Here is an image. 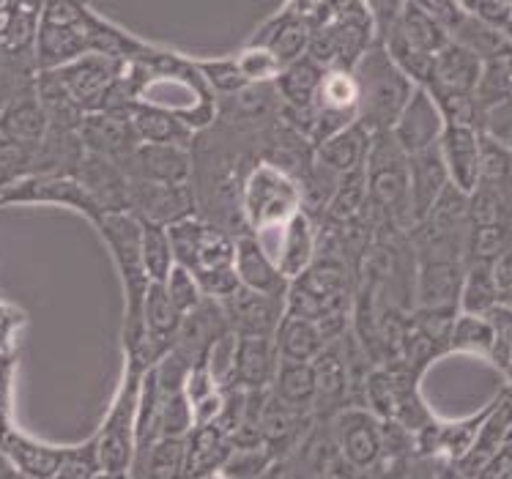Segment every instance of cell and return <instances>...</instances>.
<instances>
[{
    "mask_svg": "<svg viewBox=\"0 0 512 479\" xmlns=\"http://www.w3.org/2000/svg\"><path fill=\"white\" fill-rule=\"evenodd\" d=\"M482 135L491 137L493 143H499L504 151L512 154V99L502 102V105L485 110L482 118Z\"/></svg>",
    "mask_w": 512,
    "mask_h": 479,
    "instance_id": "f6af8a7d",
    "label": "cell"
},
{
    "mask_svg": "<svg viewBox=\"0 0 512 479\" xmlns=\"http://www.w3.org/2000/svg\"><path fill=\"white\" fill-rule=\"evenodd\" d=\"M11 203H55V206H69L80 211L91 222H99L105 217L94 198L83 189V184L74 176H28L14 181L0 192V206Z\"/></svg>",
    "mask_w": 512,
    "mask_h": 479,
    "instance_id": "7c38bea8",
    "label": "cell"
},
{
    "mask_svg": "<svg viewBox=\"0 0 512 479\" xmlns=\"http://www.w3.org/2000/svg\"><path fill=\"white\" fill-rule=\"evenodd\" d=\"M491 266L493 280H496V291H499V304L512 307V247L507 252H502Z\"/></svg>",
    "mask_w": 512,
    "mask_h": 479,
    "instance_id": "7dc6e473",
    "label": "cell"
},
{
    "mask_svg": "<svg viewBox=\"0 0 512 479\" xmlns=\"http://www.w3.org/2000/svg\"><path fill=\"white\" fill-rule=\"evenodd\" d=\"M129 181H154V184H189L192 181V151L181 146H140L121 165Z\"/></svg>",
    "mask_w": 512,
    "mask_h": 479,
    "instance_id": "e0dca14e",
    "label": "cell"
},
{
    "mask_svg": "<svg viewBox=\"0 0 512 479\" xmlns=\"http://www.w3.org/2000/svg\"><path fill=\"white\" fill-rule=\"evenodd\" d=\"M444 126L447 124H444V115H441L436 99L430 96L428 88L417 85L400 118L392 126V137L403 148V154H417L425 148L439 146Z\"/></svg>",
    "mask_w": 512,
    "mask_h": 479,
    "instance_id": "2e32d148",
    "label": "cell"
},
{
    "mask_svg": "<svg viewBox=\"0 0 512 479\" xmlns=\"http://www.w3.org/2000/svg\"><path fill=\"white\" fill-rule=\"evenodd\" d=\"M173 255L178 266H184L192 274L209 269L233 266L236 255V236L217 222L206 217H187L168 228Z\"/></svg>",
    "mask_w": 512,
    "mask_h": 479,
    "instance_id": "9c48e42d",
    "label": "cell"
},
{
    "mask_svg": "<svg viewBox=\"0 0 512 479\" xmlns=\"http://www.w3.org/2000/svg\"><path fill=\"white\" fill-rule=\"evenodd\" d=\"M200 74H203V80L211 83L220 94L230 96V94H239L241 88H247V77L241 74L239 63L236 61H222V63H198Z\"/></svg>",
    "mask_w": 512,
    "mask_h": 479,
    "instance_id": "ee69618b",
    "label": "cell"
},
{
    "mask_svg": "<svg viewBox=\"0 0 512 479\" xmlns=\"http://www.w3.org/2000/svg\"><path fill=\"white\" fill-rule=\"evenodd\" d=\"M502 33L504 36H507V42L512 44V14H510V20L504 22V28H502Z\"/></svg>",
    "mask_w": 512,
    "mask_h": 479,
    "instance_id": "f907efd6",
    "label": "cell"
},
{
    "mask_svg": "<svg viewBox=\"0 0 512 479\" xmlns=\"http://www.w3.org/2000/svg\"><path fill=\"white\" fill-rule=\"evenodd\" d=\"M3 189H6V181H3V178H0V192H3Z\"/></svg>",
    "mask_w": 512,
    "mask_h": 479,
    "instance_id": "db71d44e",
    "label": "cell"
},
{
    "mask_svg": "<svg viewBox=\"0 0 512 479\" xmlns=\"http://www.w3.org/2000/svg\"><path fill=\"white\" fill-rule=\"evenodd\" d=\"M129 121L140 143H151V146H181L192 148L195 143V129L178 118L170 110L154 105H135L129 110Z\"/></svg>",
    "mask_w": 512,
    "mask_h": 479,
    "instance_id": "83f0119b",
    "label": "cell"
},
{
    "mask_svg": "<svg viewBox=\"0 0 512 479\" xmlns=\"http://www.w3.org/2000/svg\"><path fill=\"white\" fill-rule=\"evenodd\" d=\"M310 47V25L304 20H283L274 25V36L266 44V50L274 55V61L280 63V69L288 63L299 61L307 55Z\"/></svg>",
    "mask_w": 512,
    "mask_h": 479,
    "instance_id": "f35d334b",
    "label": "cell"
},
{
    "mask_svg": "<svg viewBox=\"0 0 512 479\" xmlns=\"http://www.w3.org/2000/svg\"><path fill=\"white\" fill-rule=\"evenodd\" d=\"M99 233L105 236L107 250L113 255L118 274L124 280L126 318H124V343L126 351H135L146 340L143 326V302H146L148 280L143 255H140V222L129 211L124 214H105L96 222Z\"/></svg>",
    "mask_w": 512,
    "mask_h": 479,
    "instance_id": "5b68a950",
    "label": "cell"
},
{
    "mask_svg": "<svg viewBox=\"0 0 512 479\" xmlns=\"http://www.w3.org/2000/svg\"><path fill=\"white\" fill-rule=\"evenodd\" d=\"M228 329L233 334H263L274 337L277 326L285 315L283 296H269V293L250 291L241 285L239 291L230 293L228 299L220 302Z\"/></svg>",
    "mask_w": 512,
    "mask_h": 479,
    "instance_id": "9a60e30c",
    "label": "cell"
},
{
    "mask_svg": "<svg viewBox=\"0 0 512 479\" xmlns=\"http://www.w3.org/2000/svg\"><path fill=\"white\" fill-rule=\"evenodd\" d=\"M274 345L280 351V359L291 362H313L315 356L326 348V340L318 323L299 318V315H283V321L274 332Z\"/></svg>",
    "mask_w": 512,
    "mask_h": 479,
    "instance_id": "1f68e13d",
    "label": "cell"
},
{
    "mask_svg": "<svg viewBox=\"0 0 512 479\" xmlns=\"http://www.w3.org/2000/svg\"><path fill=\"white\" fill-rule=\"evenodd\" d=\"M392 31L398 33L403 42L411 44L414 50L428 55H436L444 44L450 42V31L444 28V22L439 17H433L428 9H422L417 0L403 3Z\"/></svg>",
    "mask_w": 512,
    "mask_h": 479,
    "instance_id": "f546056e",
    "label": "cell"
},
{
    "mask_svg": "<svg viewBox=\"0 0 512 479\" xmlns=\"http://www.w3.org/2000/svg\"><path fill=\"white\" fill-rule=\"evenodd\" d=\"M129 214L143 225L170 228L198 214V195L192 184L129 181Z\"/></svg>",
    "mask_w": 512,
    "mask_h": 479,
    "instance_id": "30bf717a",
    "label": "cell"
},
{
    "mask_svg": "<svg viewBox=\"0 0 512 479\" xmlns=\"http://www.w3.org/2000/svg\"><path fill=\"white\" fill-rule=\"evenodd\" d=\"M126 61L110 58L102 53H88L72 63H63L58 69L42 74L47 83L58 88L74 107H80L85 115L102 110L107 96L113 91L115 80L124 72Z\"/></svg>",
    "mask_w": 512,
    "mask_h": 479,
    "instance_id": "52a82bcc",
    "label": "cell"
},
{
    "mask_svg": "<svg viewBox=\"0 0 512 479\" xmlns=\"http://www.w3.org/2000/svg\"><path fill=\"white\" fill-rule=\"evenodd\" d=\"M236 63H239L241 74L247 77V83H274V77L280 74V63L274 61V55L266 47L250 50Z\"/></svg>",
    "mask_w": 512,
    "mask_h": 479,
    "instance_id": "bcb514c9",
    "label": "cell"
},
{
    "mask_svg": "<svg viewBox=\"0 0 512 479\" xmlns=\"http://www.w3.org/2000/svg\"><path fill=\"white\" fill-rule=\"evenodd\" d=\"M272 395L285 406L299 408V411H313L315 408V370L313 362H291L280 359L277 375H274Z\"/></svg>",
    "mask_w": 512,
    "mask_h": 479,
    "instance_id": "d6a6232c",
    "label": "cell"
},
{
    "mask_svg": "<svg viewBox=\"0 0 512 479\" xmlns=\"http://www.w3.org/2000/svg\"><path fill=\"white\" fill-rule=\"evenodd\" d=\"M496 304H499V291H496L491 263H466L460 282L458 313L488 315Z\"/></svg>",
    "mask_w": 512,
    "mask_h": 479,
    "instance_id": "836d02e7",
    "label": "cell"
},
{
    "mask_svg": "<svg viewBox=\"0 0 512 479\" xmlns=\"http://www.w3.org/2000/svg\"><path fill=\"white\" fill-rule=\"evenodd\" d=\"M77 135L83 140L85 151L110 159L118 167L124 165L126 157L140 146L129 115L110 113V110H96V113L85 115Z\"/></svg>",
    "mask_w": 512,
    "mask_h": 479,
    "instance_id": "ac0fdd59",
    "label": "cell"
},
{
    "mask_svg": "<svg viewBox=\"0 0 512 479\" xmlns=\"http://www.w3.org/2000/svg\"><path fill=\"white\" fill-rule=\"evenodd\" d=\"M244 206L252 233L285 225L296 211H302V181H296L274 162H261L250 173L244 189Z\"/></svg>",
    "mask_w": 512,
    "mask_h": 479,
    "instance_id": "ba28073f",
    "label": "cell"
},
{
    "mask_svg": "<svg viewBox=\"0 0 512 479\" xmlns=\"http://www.w3.org/2000/svg\"><path fill=\"white\" fill-rule=\"evenodd\" d=\"M277 365H280V351L274 345V337L236 334L225 386H236V389H244V392H266V389H272Z\"/></svg>",
    "mask_w": 512,
    "mask_h": 479,
    "instance_id": "4fadbf2b",
    "label": "cell"
},
{
    "mask_svg": "<svg viewBox=\"0 0 512 479\" xmlns=\"http://www.w3.org/2000/svg\"><path fill=\"white\" fill-rule=\"evenodd\" d=\"M74 447H55L22 436L17 427L6 422L0 430V455L22 479H55L72 458Z\"/></svg>",
    "mask_w": 512,
    "mask_h": 479,
    "instance_id": "5bb4252c",
    "label": "cell"
},
{
    "mask_svg": "<svg viewBox=\"0 0 512 479\" xmlns=\"http://www.w3.org/2000/svg\"><path fill=\"white\" fill-rule=\"evenodd\" d=\"M408 159V192H411V211L414 225L428 217V211L436 206L441 192L450 187V173L441 157V148H425L417 154H406Z\"/></svg>",
    "mask_w": 512,
    "mask_h": 479,
    "instance_id": "44dd1931",
    "label": "cell"
},
{
    "mask_svg": "<svg viewBox=\"0 0 512 479\" xmlns=\"http://www.w3.org/2000/svg\"><path fill=\"white\" fill-rule=\"evenodd\" d=\"M351 77L356 85V121H362L373 135L392 132L417 85L400 72L381 42L370 44V50L354 63Z\"/></svg>",
    "mask_w": 512,
    "mask_h": 479,
    "instance_id": "7a4b0ae2",
    "label": "cell"
},
{
    "mask_svg": "<svg viewBox=\"0 0 512 479\" xmlns=\"http://www.w3.org/2000/svg\"><path fill=\"white\" fill-rule=\"evenodd\" d=\"M433 479H469L455 460L433 458Z\"/></svg>",
    "mask_w": 512,
    "mask_h": 479,
    "instance_id": "c3c4849f",
    "label": "cell"
},
{
    "mask_svg": "<svg viewBox=\"0 0 512 479\" xmlns=\"http://www.w3.org/2000/svg\"><path fill=\"white\" fill-rule=\"evenodd\" d=\"M315 370V408L324 411H340L343 400L351 389V367L345 362V354L337 351V343H329L321 354L313 359Z\"/></svg>",
    "mask_w": 512,
    "mask_h": 479,
    "instance_id": "f1b7e54d",
    "label": "cell"
},
{
    "mask_svg": "<svg viewBox=\"0 0 512 479\" xmlns=\"http://www.w3.org/2000/svg\"><path fill=\"white\" fill-rule=\"evenodd\" d=\"M332 436L337 441V455L356 471L376 469L384 458L381 419L365 408H340L335 414Z\"/></svg>",
    "mask_w": 512,
    "mask_h": 479,
    "instance_id": "8fae6325",
    "label": "cell"
},
{
    "mask_svg": "<svg viewBox=\"0 0 512 479\" xmlns=\"http://www.w3.org/2000/svg\"><path fill=\"white\" fill-rule=\"evenodd\" d=\"M480 137V132L471 126L447 124L439 140L450 184L466 195H471V189L480 181Z\"/></svg>",
    "mask_w": 512,
    "mask_h": 479,
    "instance_id": "7402d4cb",
    "label": "cell"
},
{
    "mask_svg": "<svg viewBox=\"0 0 512 479\" xmlns=\"http://www.w3.org/2000/svg\"><path fill=\"white\" fill-rule=\"evenodd\" d=\"M485 318H488V323H491L493 329V348L488 359H491L499 370H504L512 351V307H507V304H496Z\"/></svg>",
    "mask_w": 512,
    "mask_h": 479,
    "instance_id": "7bdbcfd3",
    "label": "cell"
},
{
    "mask_svg": "<svg viewBox=\"0 0 512 479\" xmlns=\"http://www.w3.org/2000/svg\"><path fill=\"white\" fill-rule=\"evenodd\" d=\"M88 53L129 63L146 55L148 47L115 31L110 22L99 20L83 0H44L33 42V69L50 72Z\"/></svg>",
    "mask_w": 512,
    "mask_h": 479,
    "instance_id": "6da1fadb",
    "label": "cell"
},
{
    "mask_svg": "<svg viewBox=\"0 0 512 479\" xmlns=\"http://www.w3.org/2000/svg\"><path fill=\"white\" fill-rule=\"evenodd\" d=\"M165 285V291H168L170 302L176 304V310L181 315L192 313V310H198L200 302L206 299L203 291H200L198 280H195V274L184 266H173V271L168 274V280L162 282Z\"/></svg>",
    "mask_w": 512,
    "mask_h": 479,
    "instance_id": "b9f144b4",
    "label": "cell"
},
{
    "mask_svg": "<svg viewBox=\"0 0 512 479\" xmlns=\"http://www.w3.org/2000/svg\"><path fill=\"white\" fill-rule=\"evenodd\" d=\"M370 143H373V132L362 121H354L315 146V162L332 170L335 176L354 173L359 167H365Z\"/></svg>",
    "mask_w": 512,
    "mask_h": 479,
    "instance_id": "d4e9b609",
    "label": "cell"
},
{
    "mask_svg": "<svg viewBox=\"0 0 512 479\" xmlns=\"http://www.w3.org/2000/svg\"><path fill=\"white\" fill-rule=\"evenodd\" d=\"M367 209L376 228L408 230L414 228L411 192H408V159L395 143L392 132H378L370 143L365 162Z\"/></svg>",
    "mask_w": 512,
    "mask_h": 479,
    "instance_id": "3957f363",
    "label": "cell"
},
{
    "mask_svg": "<svg viewBox=\"0 0 512 479\" xmlns=\"http://www.w3.org/2000/svg\"><path fill=\"white\" fill-rule=\"evenodd\" d=\"M74 178L94 198L102 214H124V211H129V178L124 176V170L115 162L85 151L80 165L74 170Z\"/></svg>",
    "mask_w": 512,
    "mask_h": 479,
    "instance_id": "d6986e66",
    "label": "cell"
},
{
    "mask_svg": "<svg viewBox=\"0 0 512 479\" xmlns=\"http://www.w3.org/2000/svg\"><path fill=\"white\" fill-rule=\"evenodd\" d=\"M233 269L244 288L269 296H283L288 293L291 280H285L283 271L277 269V263L263 252V247L255 241L252 233L236 236V255H233Z\"/></svg>",
    "mask_w": 512,
    "mask_h": 479,
    "instance_id": "cb8c5ba5",
    "label": "cell"
},
{
    "mask_svg": "<svg viewBox=\"0 0 512 479\" xmlns=\"http://www.w3.org/2000/svg\"><path fill=\"white\" fill-rule=\"evenodd\" d=\"M395 479H433V463L430 469H403Z\"/></svg>",
    "mask_w": 512,
    "mask_h": 479,
    "instance_id": "681fc988",
    "label": "cell"
},
{
    "mask_svg": "<svg viewBox=\"0 0 512 479\" xmlns=\"http://www.w3.org/2000/svg\"><path fill=\"white\" fill-rule=\"evenodd\" d=\"M510 55L493 58V61H482L480 83L474 88V99H477V105H480L482 110H491V107L502 105V102L512 99Z\"/></svg>",
    "mask_w": 512,
    "mask_h": 479,
    "instance_id": "74e56055",
    "label": "cell"
},
{
    "mask_svg": "<svg viewBox=\"0 0 512 479\" xmlns=\"http://www.w3.org/2000/svg\"><path fill=\"white\" fill-rule=\"evenodd\" d=\"M504 375H507V381H510V389H512V351H510V359H507V365H504Z\"/></svg>",
    "mask_w": 512,
    "mask_h": 479,
    "instance_id": "816d5d0a",
    "label": "cell"
},
{
    "mask_svg": "<svg viewBox=\"0 0 512 479\" xmlns=\"http://www.w3.org/2000/svg\"><path fill=\"white\" fill-rule=\"evenodd\" d=\"M140 255H143V266L151 282H165L168 274L176 266V255H173V244H170L168 228L159 225H143L140 222Z\"/></svg>",
    "mask_w": 512,
    "mask_h": 479,
    "instance_id": "d590c367",
    "label": "cell"
},
{
    "mask_svg": "<svg viewBox=\"0 0 512 479\" xmlns=\"http://www.w3.org/2000/svg\"><path fill=\"white\" fill-rule=\"evenodd\" d=\"M318 255V228L315 219L307 211H296L285 222L283 236H280V250H277V269L283 271L285 280L299 277Z\"/></svg>",
    "mask_w": 512,
    "mask_h": 479,
    "instance_id": "4316f807",
    "label": "cell"
},
{
    "mask_svg": "<svg viewBox=\"0 0 512 479\" xmlns=\"http://www.w3.org/2000/svg\"><path fill=\"white\" fill-rule=\"evenodd\" d=\"M162 395V392H159ZM195 427V408L184 389L162 395L159 406V438H187Z\"/></svg>",
    "mask_w": 512,
    "mask_h": 479,
    "instance_id": "ab89813d",
    "label": "cell"
},
{
    "mask_svg": "<svg viewBox=\"0 0 512 479\" xmlns=\"http://www.w3.org/2000/svg\"><path fill=\"white\" fill-rule=\"evenodd\" d=\"M200 479H228L222 471H214V474H206V477H200Z\"/></svg>",
    "mask_w": 512,
    "mask_h": 479,
    "instance_id": "f5cc1de1",
    "label": "cell"
},
{
    "mask_svg": "<svg viewBox=\"0 0 512 479\" xmlns=\"http://www.w3.org/2000/svg\"><path fill=\"white\" fill-rule=\"evenodd\" d=\"M493 329L485 315L458 313L450 329V351L491 356Z\"/></svg>",
    "mask_w": 512,
    "mask_h": 479,
    "instance_id": "8d00e7d4",
    "label": "cell"
},
{
    "mask_svg": "<svg viewBox=\"0 0 512 479\" xmlns=\"http://www.w3.org/2000/svg\"><path fill=\"white\" fill-rule=\"evenodd\" d=\"M47 110H44L42 99L36 94V85L25 83L11 94L6 105L0 107V135L6 140H14L20 146L36 148L47 135Z\"/></svg>",
    "mask_w": 512,
    "mask_h": 479,
    "instance_id": "ffe728a7",
    "label": "cell"
},
{
    "mask_svg": "<svg viewBox=\"0 0 512 479\" xmlns=\"http://www.w3.org/2000/svg\"><path fill=\"white\" fill-rule=\"evenodd\" d=\"M351 299H354V277H351L348 261L340 255L321 252L288 285L285 313L315 323L329 321V318H348Z\"/></svg>",
    "mask_w": 512,
    "mask_h": 479,
    "instance_id": "277c9868",
    "label": "cell"
},
{
    "mask_svg": "<svg viewBox=\"0 0 512 479\" xmlns=\"http://www.w3.org/2000/svg\"><path fill=\"white\" fill-rule=\"evenodd\" d=\"M510 66H512V55H510Z\"/></svg>",
    "mask_w": 512,
    "mask_h": 479,
    "instance_id": "11a10c76",
    "label": "cell"
},
{
    "mask_svg": "<svg viewBox=\"0 0 512 479\" xmlns=\"http://www.w3.org/2000/svg\"><path fill=\"white\" fill-rule=\"evenodd\" d=\"M135 469L137 479H187V438H159Z\"/></svg>",
    "mask_w": 512,
    "mask_h": 479,
    "instance_id": "e575fe53",
    "label": "cell"
},
{
    "mask_svg": "<svg viewBox=\"0 0 512 479\" xmlns=\"http://www.w3.org/2000/svg\"><path fill=\"white\" fill-rule=\"evenodd\" d=\"M228 433L211 425H195L187 436V479H200L214 471H222L230 455Z\"/></svg>",
    "mask_w": 512,
    "mask_h": 479,
    "instance_id": "4dcf8cb0",
    "label": "cell"
},
{
    "mask_svg": "<svg viewBox=\"0 0 512 479\" xmlns=\"http://www.w3.org/2000/svg\"><path fill=\"white\" fill-rule=\"evenodd\" d=\"M480 74V55H474L469 47L450 39L439 53L433 55V80H430L428 91L430 94H474Z\"/></svg>",
    "mask_w": 512,
    "mask_h": 479,
    "instance_id": "603a6c76",
    "label": "cell"
},
{
    "mask_svg": "<svg viewBox=\"0 0 512 479\" xmlns=\"http://www.w3.org/2000/svg\"><path fill=\"white\" fill-rule=\"evenodd\" d=\"M277 460L266 447L252 449H230L228 460L222 466V474L228 479H258L274 469Z\"/></svg>",
    "mask_w": 512,
    "mask_h": 479,
    "instance_id": "60d3db41",
    "label": "cell"
},
{
    "mask_svg": "<svg viewBox=\"0 0 512 479\" xmlns=\"http://www.w3.org/2000/svg\"><path fill=\"white\" fill-rule=\"evenodd\" d=\"M146 370L148 367L126 359V373L118 386V395H115L99 433L94 436L99 471L107 477H126L135 463L137 403H140V384H143Z\"/></svg>",
    "mask_w": 512,
    "mask_h": 479,
    "instance_id": "8992f818",
    "label": "cell"
},
{
    "mask_svg": "<svg viewBox=\"0 0 512 479\" xmlns=\"http://www.w3.org/2000/svg\"><path fill=\"white\" fill-rule=\"evenodd\" d=\"M307 417H310V411L285 406L269 392L266 403H263L258 427H261L263 447L272 452L274 460L285 455V452H291L293 447H299V441L307 433Z\"/></svg>",
    "mask_w": 512,
    "mask_h": 479,
    "instance_id": "484cf974",
    "label": "cell"
}]
</instances>
